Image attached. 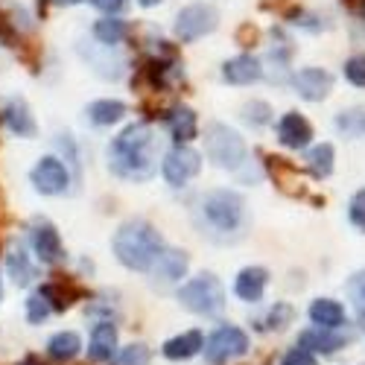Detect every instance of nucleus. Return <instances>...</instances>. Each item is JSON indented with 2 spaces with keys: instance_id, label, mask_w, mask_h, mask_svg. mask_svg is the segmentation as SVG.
<instances>
[{
  "instance_id": "nucleus-1",
  "label": "nucleus",
  "mask_w": 365,
  "mask_h": 365,
  "mask_svg": "<svg viewBox=\"0 0 365 365\" xmlns=\"http://www.w3.org/2000/svg\"><path fill=\"white\" fill-rule=\"evenodd\" d=\"M196 228L214 242H237L249 228V207L237 190L220 187L205 193L193 207Z\"/></svg>"
},
{
  "instance_id": "nucleus-2",
  "label": "nucleus",
  "mask_w": 365,
  "mask_h": 365,
  "mask_svg": "<svg viewBox=\"0 0 365 365\" xmlns=\"http://www.w3.org/2000/svg\"><path fill=\"white\" fill-rule=\"evenodd\" d=\"M108 167L126 181H146L158 170V138L149 123H132L108 143Z\"/></svg>"
},
{
  "instance_id": "nucleus-3",
  "label": "nucleus",
  "mask_w": 365,
  "mask_h": 365,
  "mask_svg": "<svg viewBox=\"0 0 365 365\" xmlns=\"http://www.w3.org/2000/svg\"><path fill=\"white\" fill-rule=\"evenodd\" d=\"M111 249H114L117 260L123 263L126 269L152 272V266H155V260L161 257V252L167 246H164V237L149 222L132 220V222H123L117 228V234L111 240Z\"/></svg>"
},
{
  "instance_id": "nucleus-4",
  "label": "nucleus",
  "mask_w": 365,
  "mask_h": 365,
  "mask_svg": "<svg viewBox=\"0 0 365 365\" xmlns=\"http://www.w3.org/2000/svg\"><path fill=\"white\" fill-rule=\"evenodd\" d=\"M205 155L214 167L237 173L242 164H246L249 149H246V140L240 138V132H234L231 126L207 123V129H205Z\"/></svg>"
},
{
  "instance_id": "nucleus-5",
  "label": "nucleus",
  "mask_w": 365,
  "mask_h": 365,
  "mask_svg": "<svg viewBox=\"0 0 365 365\" xmlns=\"http://www.w3.org/2000/svg\"><path fill=\"white\" fill-rule=\"evenodd\" d=\"M178 301L196 316H220L225 307V289L210 272H202L178 289Z\"/></svg>"
},
{
  "instance_id": "nucleus-6",
  "label": "nucleus",
  "mask_w": 365,
  "mask_h": 365,
  "mask_svg": "<svg viewBox=\"0 0 365 365\" xmlns=\"http://www.w3.org/2000/svg\"><path fill=\"white\" fill-rule=\"evenodd\" d=\"M220 24V12L210 4H190L175 18V36L181 41H196L202 36H210Z\"/></svg>"
},
{
  "instance_id": "nucleus-7",
  "label": "nucleus",
  "mask_w": 365,
  "mask_h": 365,
  "mask_svg": "<svg viewBox=\"0 0 365 365\" xmlns=\"http://www.w3.org/2000/svg\"><path fill=\"white\" fill-rule=\"evenodd\" d=\"M199 170H202V155L196 149L181 146V143H175L161 161V173L167 178V185H173V187L187 185L190 178L199 175Z\"/></svg>"
},
{
  "instance_id": "nucleus-8",
  "label": "nucleus",
  "mask_w": 365,
  "mask_h": 365,
  "mask_svg": "<svg viewBox=\"0 0 365 365\" xmlns=\"http://www.w3.org/2000/svg\"><path fill=\"white\" fill-rule=\"evenodd\" d=\"M205 348V356L207 362H225V359H234V356H242L249 351V336L242 333L240 327H220L210 333V339L202 345Z\"/></svg>"
},
{
  "instance_id": "nucleus-9",
  "label": "nucleus",
  "mask_w": 365,
  "mask_h": 365,
  "mask_svg": "<svg viewBox=\"0 0 365 365\" xmlns=\"http://www.w3.org/2000/svg\"><path fill=\"white\" fill-rule=\"evenodd\" d=\"M29 181H33V187L44 196H58L65 193L68 185H71V173L68 167L58 161L56 155H44L38 158V164L33 167V173H29Z\"/></svg>"
},
{
  "instance_id": "nucleus-10",
  "label": "nucleus",
  "mask_w": 365,
  "mask_h": 365,
  "mask_svg": "<svg viewBox=\"0 0 365 365\" xmlns=\"http://www.w3.org/2000/svg\"><path fill=\"white\" fill-rule=\"evenodd\" d=\"M292 88H295V94L301 100H307V103H322L327 100V94L333 91V76L322 68H304L292 76Z\"/></svg>"
},
{
  "instance_id": "nucleus-11",
  "label": "nucleus",
  "mask_w": 365,
  "mask_h": 365,
  "mask_svg": "<svg viewBox=\"0 0 365 365\" xmlns=\"http://www.w3.org/2000/svg\"><path fill=\"white\" fill-rule=\"evenodd\" d=\"M263 76V65L260 58L252 56V53H242V56H234L222 65V79L228 85H252Z\"/></svg>"
},
{
  "instance_id": "nucleus-12",
  "label": "nucleus",
  "mask_w": 365,
  "mask_h": 365,
  "mask_svg": "<svg viewBox=\"0 0 365 365\" xmlns=\"http://www.w3.org/2000/svg\"><path fill=\"white\" fill-rule=\"evenodd\" d=\"M187 255L185 252H178V249H164L161 257L155 260V266H152V275H155V284L167 287V284H175L187 275Z\"/></svg>"
},
{
  "instance_id": "nucleus-13",
  "label": "nucleus",
  "mask_w": 365,
  "mask_h": 365,
  "mask_svg": "<svg viewBox=\"0 0 365 365\" xmlns=\"http://www.w3.org/2000/svg\"><path fill=\"white\" fill-rule=\"evenodd\" d=\"M33 249L41 263H56L62 257V240H58V231L53 228V222L47 220L33 222Z\"/></svg>"
},
{
  "instance_id": "nucleus-14",
  "label": "nucleus",
  "mask_w": 365,
  "mask_h": 365,
  "mask_svg": "<svg viewBox=\"0 0 365 365\" xmlns=\"http://www.w3.org/2000/svg\"><path fill=\"white\" fill-rule=\"evenodd\" d=\"M310 138H313V129L310 123L304 120L298 111H287L281 120H278V140L289 149H304L310 146Z\"/></svg>"
},
{
  "instance_id": "nucleus-15",
  "label": "nucleus",
  "mask_w": 365,
  "mask_h": 365,
  "mask_svg": "<svg viewBox=\"0 0 365 365\" xmlns=\"http://www.w3.org/2000/svg\"><path fill=\"white\" fill-rule=\"evenodd\" d=\"M266 284H269V272H266V269H260V266H246V269H242L240 275H237V281H234V292H237L242 301L255 304V301L263 298Z\"/></svg>"
},
{
  "instance_id": "nucleus-16",
  "label": "nucleus",
  "mask_w": 365,
  "mask_h": 365,
  "mask_svg": "<svg viewBox=\"0 0 365 365\" xmlns=\"http://www.w3.org/2000/svg\"><path fill=\"white\" fill-rule=\"evenodd\" d=\"M167 126H170L173 138H175L181 146H187V140H193V138L199 135V120H196V111H193L190 106H175V108H170Z\"/></svg>"
},
{
  "instance_id": "nucleus-17",
  "label": "nucleus",
  "mask_w": 365,
  "mask_h": 365,
  "mask_svg": "<svg viewBox=\"0 0 365 365\" xmlns=\"http://www.w3.org/2000/svg\"><path fill=\"white\" fill-rule=\"evenodd\" d=\"M4 120L18 138H36V120L29 114V106L21 97H12L4 106Z\"/></svg>"
},
{
  "instance_id": "nucleus-18",
  "label": "nucleus",
  "mask_w": 365,
  "mask_h": 365,
  "mask_svg": "<svg viewBox=\"0 0 365 365\" xmlns=\"http://www.w3.org/2000/svg\"><path fill=\"white\" fill-rule=\"evenodd\" d=\"M117 351V327L111 322H100L91 333V345H88V356L94 362H108Z\"/></svg>"
},
{
  "instance_id": "nucleus-19",
  "label": "nucleus",
  "mask_w": 365,
  "mask_h": 365,
  "mask_svg": "<svg viewBox=\"0 0 365 365\" xmlns=\"http://www.w3.org/2000/svg\"><path fill=\"white\" fill-rule=\"evenodd\" d=\"M301 348L304 351H319V354H333V351H339L348 336H342V333H333V330H324V327H313V330H304L301 333Z\"/></svg>"
},
{
  "instance_id": "nucleus-20",
  "label": "nucleus",
  "mask_w": 365,
  "mask_h": 365,
  "mask_svg": "<svg viewBox=\"0 0 365 365\" xmlns=\"http://www.w3.org/2000/svg\"><path fill=\"white\" fill-rule=\"evenodd\" d=\"M310 319H313L316 327L336 330L345 322V307L339 301H333V298H319V301L310 304Z\"/></svg>"
},
{
  "instance_id": "nucleus-21",
  "label": "nucleus",
  "mask_w": 365,
  "mask_h": 365,
  "mask_svg": "<svg viewBox=\"0 0 365 365\" xmlns=\"http://www.w3.org/2000/svg\"><path fill=\"white\" fill-rule=\"evenodd\" d=\"M202 333L199 330H187V333H181V336L164 342V356L167 359H190L202 351Z\"/></svg>"
},
{
  "instance_id": "nucleus-22",
  "label": "nucleus",
  "mask_w": 365,
  "mask_h": 365,
  "mask_svg": "<svg viewBox=\"0 0 365 365\" xmlns=\"http://www.w3.org/2000/svg\"><path fill=\"white\" fill-rule=\"evenodd\" d=\"M123 114H126V106L120 100H97L88 106V120L94 126H111L117 120H123Z\"/></svg>"
},
{
  "instance_id": "nucleus-23",
  "label": "nucleus",
  "mask_w": 365,
  "mask_h": 365,
  "mask_svg": "<svg viewBox=\"0 0 365 365\" xmlns=\"http://www.w3.org/2000/svg\"><path fill=\"white\" fill-rule=\"evenodd\" d=\"M79 351H82V339L76 336L73 330H62V333H56V336L47 342V354H50L53 359H58V362L73 359Z\"/></svg>"
},
{
  "instance_id": "nucleus-24",
  "label": "nucleus",
  "mask_w": 365,
  "mask_h": 365,
  "mask_svg": "<svg viewBox=\"0 0 365 365\" xmlns=\"http://www.w3.org/2000/svg\"><path fill=\"white\" fill-rule=\"evenodd\" d=\"M6 266H9V275H12V281H15L18 287H26L29 281L36 278V269H33V263H29V257H26V252H24L21 246H12V249H9Z\"/></svg>"
},
{
  "instance_id": "nucleus-25",
  "label": "nucleus",
  "mask_w": 365,
  "mask_h": 365,
  "mask_svg": "<svg viewBox=\"0 0 365 365\" xmlns=\"http://www.w3.org/2000/svg\"><path fill=\"white\" fill-rule=\"evenodd\" d=\"M126 33H129L126 24H123V21H117V18H100V21L94 24V38H97L103 47H108V50L123 41Z\"/></svg>"
},
{
  "instance_id": "nucleus-26",
  "label": "nucleus",
  "mask_w": 365,
  "mask_h": 365,
  "mask_svg": "<svg viewBox=\"0 0 365 365\" xmlns=\"http://www.w3.org/2000/svg\"><path fill=\"white\" fill-rule=\"evenodd\" d=\"M307 167L316 178H327L333 173V146L330 143H319L307 152Z\"/></svg>"
},
{
  "instance_id": "nucleus-27",
  "label": "nucleus",
  "mask_w": 365,
  "mask_h": 365,
  "mask_svg": "<svg viewBox=\"0 0 365 365\" xmlns=\"http://www.w3.org/2000/svg\"><path fill=\"white\" fill-rule=\"evenodd\" d=\"M336 129L345 138H365V108H348L336 114Z\"/></svg>"
},
{
  "instance_id": "nucleus-28",
  "label": "nucleus",
  "mask_w": 365,
  "mask_h": 365,
  "mask_svg": "<svg viewBox=\"0 0 365 365\" xmlns=\"http://www.w3.org/2000/svg\"><path fill=\"white\" fill-rule=\"evenodd\" d=\"M242 120H246L252 129H260V126H266L272 120V108L266 103H260V100L246 103V106H242Z\"/></svg>"
},
{
  "instance_id": "nucleus-29",
  "label": "nucleus",
  "mask_w": 365,
  "mask_h": 365,
  "mask_svg": "<svg viewBox=\"0 0 365 365\" xmlns=\"http://www.w3.org/2000/svg\"><path fill=\"white\" fill-rule=\"evenodd\" d=\"M50 310H53V304H50V298L38 289L33 298L26 301V319L33 322V324H38V322H44L47 316H50Z\"/></svg>"
},
{
  "instance_id": "nucleus-30",
  "label": "nucleus",
  "mask_w": 365,
  "mask_h": 365,
  "mask_svg": "<svg viewBox=\"0 0 365 365\" xmlns=\"http://www.w3.org/2000/svg\"><path fill=\"white\" fill-rule=\"evenodd\" d=\"M345 79L356 88H365V56H351L345 62Z\"/></svg>"
},
{
  "instance_id": "nucleus-31",
  "label": "nucleus",
  "mask_w": 365,
  "mask_h": 365,
  "mask_svg": "<svg viewBox=\"0 0 365 365\" xmlns=\"http://www.w3.org/2000/svg\"><path fill=\"white\" fill-rule=\"evenodd\" d=\"M348 298L354 301V307L365 316V272H356V275L348 281Z\"/></svg>"
},
{
  "instance_id": "nucleus-32",
  "label": "nucleus",
  "mask_w": 365,
  "mask_h": 365,
  "mask_svg": "<svg viewBox=\"0 0 365 365\" xmlns=\"http://www.w3.org/2000/svg\"><path fill=\"white\" fill-rule=\"evenodd\" d=\"M348 217H351V222H354L359 231H365V190L354 193V199H351V205H348Z\"/></svg>"
},
{
  "instance_id": "nucleus-33",
  "label": "nucleus",
  "mask_w": 365,
  "mask_h": 365,
  "mask_svg": "<svg viewBox=\"0 0 365 365\" xmlns=\"http://www.w3.org/2000/svg\"><path fill=\"white\" fill-rule=\"evenodd\" d=\"M117 362L120 365H149V351L143 345H129V348H123Z\"/></svg>"
},
{
  "instance_id": "nucleus-34",
  "label": "nucleus",
  "mask_w": 365,
  "mask_h": 365,
  "mask_svg": "<svg viewBox=\"0 0 365 365\" xmlns=\"http://www.w3.org/2000/svg\"><path fill=\"white\" fill-rule=\"evenodd\" d=\"M281 365H316V356L310 351H304V348H292Z\"/></svg>"
},
{
  "instance_id": "nucleus-35",
  "label": "nucleus",
  "mask_w": 365,
  "mask_h": 365,
  "mask_svg": "<svg viewBox=\"0 0 365 365\" xmlns=\"http://www.w3.org/2000/svg\"><path fill=\"white\" fill-rule=\"evenodd\" d=\"M91 6H97L100 12H106L108 18L117 15V12H123L129 6V0H91Z\"/></svg>"
},
{
  "instance_id": "nucleus-36",
  "label": "nucleus",
  "mask_w": 365,
  "mask_h": 365,
  "mask_svg": "<svg viewBox=\"0 0 365 365\" xmlns=\"http://www.w3.org/2000/svg\"><path fill=\"white\" fill-rule=\"evenodd\" d=\"M289 316H292V310L287 307V304H278V307H275V310H272V313H269V322H272L269 327H284L281 322H287Z\"/></svg>"
},
{
  "instance_id": "nucleus-37",
  "label": "nucleus",
  "mask_w": 365,
  "mask_h": 365,
  "mask_svg": "<svg viewBox=\"0 0 365 365\" xmlns=\"http://www.w3.org/2000/svg\"><path fill=\"white\" fill-rule=\"evenodd\" d=\"M0 38L4 41H9L12 38V26H9V21H6V15L0 12Z\"/></svg>"
},
{
  "instance_id": "nucleus-38",
  "label": "nucleus",
  "mask_w": 365,
  "mask_h": 365,
  "mask_svg": "<svg viewBox=\"0 0 365 365\" xmlns=\"http://www.w3.org/2000/svg\"><path fill=\"white\" fill-rule=\"evenodd\" d=\"M53 4H58V6H73V4H82V0H53Z\"/></svg>"
},
{
  "instance_id": "nucleus-39",
  "label": "nucleus",
  "mask_w": 365,
  "mask_h": 365,
  "mask_svg": "<svg viewBox=\"0 0 365 365\" xmlns=\"http://www.w3.org/2000/svg\"><path fill=\"white\" fill-rule=\"evenodd\" d=\"M138 4H140V6H146V9H149V6H158V4H161V0H138Z\"/></svg>"
},
{
  "instance_id": "nucleus-40",
  "label": "nucleus",
  "mask_w": 365,
  "mask_h": 365,
  "mask_svg": "<svg viewBox=\"0 0 365 365\" xmlns=\"http://www.w3.org/2000/svg\"><path fill=\"white\" fill-rule=\"evenodd\" d=\"M0 295H4V287H0Z\"/></svg>"
}]
</instances>
